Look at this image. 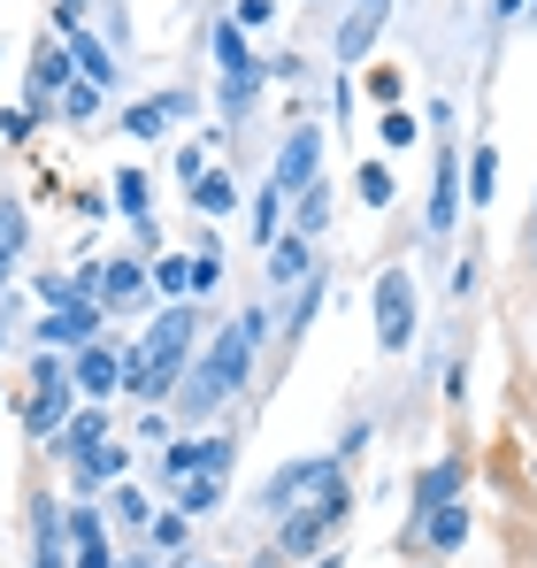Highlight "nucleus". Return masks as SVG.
<instances>
[{"label": "nucleus", "instance_id": "412c9836", "mask_svg": "<svg viewBox=\"0 0 537 568\" xmlns=\"http://www.w3.org/2000/svg\"><path fill=\"white\" fill-rule=\"evenodd\" d=\"M268 284H307V239L300 231H284L268 246Z\"/></svg>", "mask_w": 537, "mask_h": 568}, {"label": "nucleus", "instance_id": "423d86ee", "mask_svg": "<svg viewBox=\"0 0 537 568\" xmlns=\"http://www.w3.org/2000/svg\"><path fill=\"white\" fill-rule=\"evenodd\" d=\"M31 377H39V392H31V407H23V430H31V438H54V430L70 423V392H78V384L62 377V362H39Z\"/></svg>", "mask_w": 537, "mask_h": 568}, {"label": "nucleus", "instance_id": "1a4fd4ad", "mask_svg": "<svg viewBox=\"0 0 537 568\" xmlns=\"http://www.w3.org/2000/svg\"><path fill=\"white\" fill-rule=\"evenodd\" d=\"M453 499H460V462H430V469L415 476V507H407L415 523H407V538L423 530V515H438V507H453Z\"/></svg>", "mask_w": 537, "mask_h": 568}, {"label": "nucleus", "instance_id": "aec40b11", "mask_svg": "<svg viewBox=\"0 0 537 568\" xmlns=\"http://www.w3.org/2000/svg\"><path fill=\"white\" fill-rule=\"evenodd\" d=\"M100 300H108V307H139V300H146V270H139V262H108V270H100Z\"/></svg>", "mask_w": 537, "mask_h": 568}, {"label": "nucleus", "instance_id": "cd10ccee", "mask_svg": "<svg viewBox=\"0 0 537 568\" xmlns=\"http://www.w3.org/2000/svg\"><path fill=\"white\" fill-rule=\"evenodd\" d=\"M100 85H85V78H70V85H62V115H70V123H92V115H100Z\"/></svg>", "mask_w": 537, "mask_h": 568}, {"label": "nucleus", "instance_id": "4be33fe9", "mask_svg": "<svg viewBox=\"0 0 537 568\" xmlns=\"http://www.w3.org/2000/svg\"><path fill=\"white\" fill-rule=\"evenodd\" d=\"M31 530H39L31 568H70V561H62V523H54V499H39V507H31Z\"/></svg>", "mask_w": 537, "mask_h": 568}, {"label": "nucleus", "instance_id": "2f4dec72", "mask_svg": "<svg viewBox=\"0 0 537 568\" xmlns=\"http://www.w3.org/2000/svg\"><path fill=\"white\" fill-rule=\"evenodd\" d=\"M154 284H162L170 300H184V292H192V254H170V262H154Z\"/></svg>", "mask_w": 537, "mask_h": 568}, {"label": "nucleus", "instance_id": "2eb2a0df", "mask_svg": "<svg viewBox=\"0 0 537 568\" xmlns=\"http://www.w3.org/2000/svg\"><path fill=\"white\" fill-rule=\"evenodd\" d=\"M207 47H215V62H223V85H239V78H254V70H262V62L246 54V39H239V23H231V16L207 31Z\"/></svg>", "mask_w": 537, "mask_h": 568}, {"label": "nucleus", "instance_id": "ddd939ff", "mask_svg": "<svg viewBox=\"0 0 537 568\" xmlns=\"http://www.w3.org/2000/svg\"><path fill=\"white\" fill-rule=\"evenodd\" d=\"M70 384H78L85 399H108V392L123 384V362H115L108 346H78V362H70Z\"/></svg>", "mask_w": 537, "mask_h": 568}, {"label": "nucleus", "instance_id": "ea45409f", "mask_svg": "<svg viewBox=\"0 0 537 568\" xmlns=\"http://www.w3.org/2000/svg\"><path fill=\"white\" fill-rule=\"evenodd\" d=\"M54 23H62V39H70V31H85V0H62V8H54Z\"/></svg>", "mask_w": 537, "mask_h": 568}, {"label": "nucleus", "instance_id": "79ce46f5", "mask_svg": "<svg viewBox=\"0 0 537 568\" xmlns=\"http://www.w3.org/2000/svg\"><path fill=\"white\" fill-rule=\"evenodd\" d=\"M315 568H346V561H338V554H323V561H315Z\"/></svg>", "mask_w": 537, "mask_h": 568}, {"label": "nucleus", "instance_id": "f704fd0d", "mask_svg": "<svg viewBox=\"0 0 537 568\" xmlns=\"http://www.w3.org/2000/svg\"><path fill=\"white\" fill-rule=\"evenodd\" d=\"M315 307H323V277H307V284H300V300H292V323H284V331L300 338V331L315 323Z\"/></svg>", "mask_w": 537, "mask_h": 568}, {"label": "nucleus", "instance_id": "6ab92c4d", "mask_svg": "<svg viewBox=\"0 0 537 568\" xmlns=\"http://www.w3.org/2000/svg\"><path fill=\"white\" fill-rule=\"evenodd\" d=\"M123 469H131V446H108V438H100V446H92L85 462H78V491H85V499H92L100 484H115V476H123Z\"/></svg>", "mask_w": 537, "mask_h": 568}, {"label": "nucleus", "instance_id": "c9c22d12", "mask_svg": "<svg viewBox=\"0 0 537 568\" xmlns=\"http://www.w3.org/2000/svg\"><path fill=\"white\" fill-rule=\"evenodd\" d=\"M376 139H384L392 154H399V146H415V115H407V108H384V131H376Z\"/></svg>", "mask_w": 537, "mask_h": 568}, {"label": "nucleus", "instance_id": "37998d69", "mask_svg": "<svg viewBox=\"0 0 537 568\" xmlns=\"http://www.w3.org/2000/svg\"><path fill=\"white\" fill-rule=\"evenodd\" d=\"M0 346H8V323H0Z\"/></svg>", "mask_w": 537, "mask_h": 568}, {"label": "nucleus", "instance_id": "7ed1b4c3", "mask_svg": "<svg viewBox=\"0 0 537 568\" xmlns=\"http://www.w3.org/2000/svg\"><path fill=\"white\" fill-rule=\"evenodd\" d=\"M346 515H354V491H346V476L331 469L315 491H307V507H292V515L276 523V554H315Z\"/></svg>", "mask_w": 537, "mask_h": 568}, {"label": "nucleus", "instance_id": "f03ea898", "mask_svg": "<svg viewBox=\"0 0 537 568\" xmlns=\"http://www.w3.org/2000/svg\"><path fill=\"white\" fill-rule=\"evenodd\" d=\"M192 331H200V315L192 307H162L154 315V331H146V346L123 362V384L139 392V399H178V384H184V354H192Z\"/></svg>", "mask_w": 537, "mask_h": 568}, {"label": "nucleus", "instance_id": "c756f323", "mask_svg": "<svg viewBox=\"0 0 537 568\" xmlns=\"http://www.w3.org/2000/svg\"><path fill=\"white\" fill-rule=\"evenodd\" d=\"M354 192H361V200H368V207H392V170H384V162H361Z\"/></svg>", "mask_w": 537, "mask_h": 568}, {"label": "nucleus", "instance_id": "b1692460", "mask_svg": "<svg viewBox=\"0 0 537 568\" xmlns=\"http://www.w3.org/2000/svg\"><path fill=\"white\" fill-rule=\"evenodd\" d=\"M192 207H200V215H207V223H215V215H231V207H239V185H231V178H223V170H207V178H200V185H192Z\"/></svg>", "mask_w": 537, "mask_h": 568}, {"label": "nucleus", "instance_id": "72a5a7b5", "mask_svg": "<svg viewBox=\"0 0 537 568\" xmlns=\"http://www.w3.org/2000/svg\"><path fill=\"white\" fill-rule=\"evenodd\" d=\"M215 284H223V246L207 239V246L192 254V292H215Z\"/></svg>", "mask_w": 537, "mask_h": 568}, {"label": "nucleus", "instance_id": "dca6fc26", "mask_svg": "<svg viewBox=\"0 0 537 568\" xmlns=\"http://www.w3.org/2000/svg\"><path fill=\"white\" fill-rule=\"evenodd\" d=\"M62 47H70V62H78V78H85V85H100V93L115 85V54H108V47H100L92 31H70Z\"/></svg>", "mask_w": 537, "mask_h": 568}, {"label": "nucleus", "instance_id": "4c0bfd02", "mask_svg": "<svg viewBox=\"0 0 537 568\" xmlns=\"http://www.w3.org/2000/svg\"><path fill=\"white\" fill-rule=\"evenodd\" d=\"M31 123H39L31 108H0V139H31Z\"/></svg>", "mask_w": 537, "mask_h": 568}, {"label": "nucleus", "instance_id": "c03bdc74", "mask_svg": "<svg viewBox=\"0 0 537 568\" xmlns=\"http://www.w3.org/2000/svg\"><path fill=\"white\" fill-rule=\"evenodd\" d=\"M530 239H537V223H530Z\"/></svg>", "mask_w": 537, "mask_h": 568}, {"label": "nucleus", "instance_id": "f257e3e1", "mask_svg": "<svg viewBox=\"0 0 537 568\" xmlns=\"http://www.w3.org/2000/svg\"><path fill=\"white\" fill-rule=\"evenodd\" d=\"M268 338V307H246L231 331H215L207 338V354L184 369V392H178V415L184 423H200L207 407H223L239 384H246V369H254V346Z\"/></svg>", "mask_w": 537, "mask_h": 568}, {"label": "nucleus", "instance_id": "0eeeda50", "mask_svg": "<svg viewBox=\"0 0 537 568\" xmlns=\"http://www.w3.org/2000/svg\"><path fill=\"white\" fill-rule=\"evenodd\" d=\"M323 476H331V454H315V462H284V469L262 484V515L284 523V515H292V499H300V491H315Z\"/></svg>", "mask_w": 537, "mask_h": 568}, {"label": "nucleus", "instance_id": "39448f33", "mask_svg": "<svg viewBox=\"0 0 537 568\" xmlns=\"http://www.w3.org/2000/svg\"><path fill=\"white\" fill-rule=\"evenodd\" d=\"M315 170H323V131H292L284 146H276V162H268V185L284 192V200H300V192L315 185Z\"/></svg>", "mask_w": 537, "mask_h": 568}, {"label": "nucleus", "instance_id": "bb28decb", "mask_svg": "<svg viewBox=\"0 0 537 568\" xmlns=\"http://www.w3.org/2000/svg\"><path fill=\"white\" fill-rule=\"evenodd\" d=\"M492 185H499V154H492V146H476V154H468V200L484 207V200H492Z\"/></svg>", "mask_w": 537, "mask_h": 568}, {"label": "nucleus", "instance_id": "7c9ffc66", "mask_svg": "<svg viewBox=\"0 0 537 568\" xmlns=\"http://www.w3.org/2000/svg\"><path fill=\"white\" fill-rule=\"evenodd\" d=\"M276 223H284V192L262 185V200H254V239H262V246L276 239Z\"/></svg>", "mask_w": 537, "mask_h": 568}, {"label": "nucleus", "instance_id": "393cba45", "mask_svg": "<svg viewBox=\"0 0 537 568\" xmlns=\"http://www.w3.org/2000/svg\"><path fill=\"white\" fill-rule=\"evenodd\" d=\"M323 223H331V185H307V192H300V215H292V231H300V239H315Z\"/></svg>", "mask_w": 537, "mask_h": 568}, {"label": "nucleus", "instance_id": "a211bd4d", "mask_svg": "<svg viewBox=\"0 0 537 568\" xmlns=\"http://www.w3.org/2000/svg\"><path fill=\"white\" fill-rule=\"evenodd\" d=\"M78 78V62H70V47H39L31 54V93L39 100H62V85Z\"/></svg>", "mask_w": 537, "mask_h": 568}, {"label": "nucleus", "instance_id": "6e6552de", "mask_svg": "<svg viewBox=\"0 0 537 568\" xmlns=\"http://www.w3.org/2000/svg\"><path fill=\"white\" fill-rule=\"evenodd\" d=\"M100 323H108L100 300H70V307H54V315L39 323V338H47V346H100Z\"/></svg>", "mask_w": 537, "mask_h": 568}, {"label": "nucleus", "instance_id": "e433bc0d", "mask_svg": "<svg viewBox=\"0 0 537 568\" xmlns=\"http://www.w3.org/2000/svg\"><path fill=\"white\" fill-rule=\"evenodd\" d=\"M108 507H115V523H139V530H146V491H131V484H123Z\"/></svg>", "mask_w": 537, "mask_h": 568}, {"label": "nucleus", "instance_id": "9d476101", "mask_svg": "<svg viewBox=\"0 0 537 568\" xmlns=\"http://www.w3.org/2000/svg\"><path fill=\"white\" fill-rule=\"evenodd\" d=\"M231 462H239L231 438H178L170 446V476H223Z\"/></svg>", "mask_w": 537, "mask_h": 568}, {"label": "nucleus", "instance_id": "a19ab883", "mask_svg": "<svg viewBox=\"0 0 537 568\" xmlns=\"http://www.w3.org/2000/svg\"><path fill=\"white\" fill-rule=\"evenodd\" d=\"M146 538H154V546H178L184 523H178V515H162V523H146Z\"/></svg>", "mask_w": 537, "mask_h": 568}, {"label": "nucleus", "instance_id": "a18cd8bd", "mask_svg": "<svg viewBox=\"0 0 537 568\" xmlns=\"http://www.w3.org/2000/svg\"><path fill=\"white\" fill-rule=\"evenodd\" d=\"M139 568H146V561H139Z\"/></svg>", "mask_w": 537, "mask_h": 568}, {"label": "nucleus", "instance_id": "58836bf2", "mask_svg": "<svg viewBox=\"0 0 537 568\" xmlns=\"http://www.w3.org/2000/svg\"><path fill=\"white\" fill-rule=\"evenodd\" d=\"M268 16H276V8H268V0H239V16H231V23H239V31H262Z\"/></svg>", "mask_w": 537, "mask_h": 568}, {"label": "nucleus", "instance_id": "5701e85b", "mask_svg": "<svg viewBox=\"0 0 537 568\" xmlns=\"http://www.w3.org/2000/svg\"><path fill=\"white\" fill-rule=\"evenodd\" d=\"M415 538H430L438 554H453V546L468 538V507L453 499V507H438V515H423V530H415Z\"/></svg>", "mask_w": 537, "mask_h": 568}, {"label": "nucleus", "instance_id": "9b49d317", "mask_svg": "<svg viewBox=\"0 0 537 568\" xmlns=\"http://www.w3.org/2000/svg\"><path fill=\"white\" fill-rule=\"evenodd\" d=\"M384 16H392V0H354V16H346V23H338V39H331V47H338V62H361V54L376 47Z\"/></svg>", "mask_w": 537, "mask_h": 568}, {"label": "nucleus", "instance_id": "a878e982", "mask_svg": "<svg viewBox=\"0 0 537 568\" xmlns=\"http://www.w3.org/2000/svg\"><path fill=\"white\" fill-rule=\"evenodd\" d=\"M178 507H184V515H215V507H223V476H184Z\"/></svg>", "mask_w": 537, "mask_h": 568}, {"label": "nucleus", "instance_id": "c85d7f7f", "mask_svg": "<svg viewBox=\"0 0 537 568\" xmlns=\"http://www.w3.org/2000/svg\"><path fill=\"white\" fill-rule=\"evenodd\" d=\"M361 85H368V100H376V108H399V93H407V78H399V62H376V70L361 78Z\"/></svg>", "mask_w": 537, "mask_h": 568}, {"label": "nucleus", "instance_id": "473e14b6", "mask_svg": "<svg viewBox=\"0 0 537 568\" xmlns=\"http://www.w3.org/2000/svg\"><path fill=\"white\" fill-rule=\"evenodd\" d=\"M115 207H123L131 223H146V178H139V170H123V178H115Z\"/></svg>", "mask_w": 537, "mask_h": 568}, {"label": "nucleus", "instance_id": "f3484780", "mask_svg": "<svg viewBox=\"0 0 537 568\" xmlns=\"http://www.w3.org/2000/svg\"><path fill=\"white\" fill-rule=\"evenodd\" d=\"M453 207H460V162H453V146H438V178H430V231H453Z\"/></svg>", "mask_w": 537, "mask_h": 568}, {"label": "nucleus", "instance_id": "f8f14e48", "mask_svg": "<svg viewBox=\"0 0 537 568\" xmlns=\"http://www.w3.org/2000/svg\"><path fill=\"white\" fill-rule=\"evenodd\" d=\"M70 546H78V561H70V568H115L108 530H100V507H92V499H78V507H70Z\"/></svg>", "mask_w": 537, "mask_h": 568}, {"label": "nucleus", "instance_id": "4468645a", "mask_svg": "<svg viewBox=\"0 0 537 568\" xmlns=\"http://www.w3.org/2000/svg\"><path fill=\"white\" fill-rule=\"evenodd\" d=\"M100 438H108V415H100V407H78V415H70V423L54 430V454H62L70 469H78V462H85Z\"/></svg>", "mask_w": 537, "mask_h": 568}, {"label": "nucleus", "instance_id": "20e7f679", "mask_svg": "<svg viewBox=\"0 0 537 568\" xmlns=\"http://www.w3.org/2000/svg\"><path fill=\"white\" fill-rule=\"evenodd\" d=\"M376 346L384 354H407L415 346V277L399 262L376 277Z\"/></svg>", "mask_w": 537, "mask_h": 568}]
</instances>
